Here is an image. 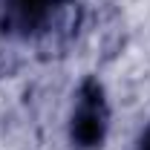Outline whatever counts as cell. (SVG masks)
I'll return each mask as SVG.
<instances>
[{"label": "cell", "instance_id": "cell-3", "mask_svg": "<svg viewBox=\"0 0 150 150\" xmlns=\"http://www.w3.org/2000/svg\"><path fill=\"white\" fill-rule=\"evenodd\" d=\"M139 150H150V127L144 130V136H142V142H139Z\"/></svg>", "mask_w": 150, "mask_h": 150}, {"label": "cell", "instance_id": "cell-2", "mask_svg": "<svg viewBox=\"0 0 150 150\" xmlns=\"http://www.w3.org/2000/svg\"><path fill=\"white\" fill-rule=\"evenodd\" d=\"M58 0H3L6 20L18 29H35L52 15Z\"/></svg>", "mask_w": 150, "mask_h": 150}, {"label": "cell", "instance_id": "cell-1", "mask_svg": "<svg viewBox=\"0 0 150 150\" xmlns=\"http://www.w3.org/2000/svg\"><path fill=\"white\" fill-rule=\"evenodd\" d=\"M72 136L84 144V147H93L101 142L104 136V107H101V95L95 93H87L81 107L75 112V121H72Z\"/></svg>", "mask_w": 150, "mask_h": 150}]
</instances>
